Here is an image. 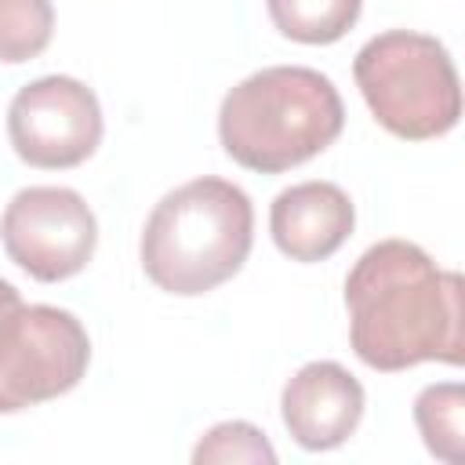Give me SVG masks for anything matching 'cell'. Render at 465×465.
<instances>
[{"label": "cell", "mask_w": 465, "mask_h": 465, "mask_svg": "<svg viewBox=\"0 0 465 465\" xmlns=\"http://www.w3.org/2000/svg\"><path fill=\"white\" fill-rule=\"evenodd\" d=\"M349 345L371 371L461 367V276L411 240L371 243L345 276Z\"/></svg>", "instance_id": "cell-1"}, {"label": "cell", "mask_w": 465, "mask_h": 465, "mask_svg": "<svg viewBox=\"0 0 465 465\" xmlns=\"http://www.w3.org/2000/svg\"><path fill=\"white\" fill-rule=\"evenodd\" d=\"M345 127L334 80L309 65H269L225 91L218 142L229 160L258 174H283L320 156Z\"/></svg>", "instance_id": "cell-2"}, {"label": "cell", "mask_w": 465, "mask_h": 465, "mask_svg": "<svg viewBox=\"0 0 465 465\" xmlns=\"http://www.w3.org/2000/svg\"><path fill=\"white\" fill-rule=\"evenodd\" d=\"M254 243L251 196L225 178H193L153 207L138 258L145 276L178 298H196L232 280Z\"/></svg>", "instance_id": "cell-3"}, {"label": "cell", "mask_w": 465, "mask_h": 465, "mask_svg": "<svg viewBox=\"0 0 465 465\" xmlns=\"http://www.w3.org/2000/svg\"><path fill=\"white\" fill-rule=\"evenodd\" d=\"M371 116L403 142L443 138L461 116V84L450 51L414 29H385L352 58Z\"/></svg>", "instance_id": "cell-4"}, {"label": "cell", "mask_w": 465, "mask_h": 465, "mask_svg": "<svg viewBox=\"0 0 465 465\" xmlns=\"http://www.w3.org/2000/svg\"><path fill=\"white\" fill-rule=\"evenodd\" d=\"M91 363V338L76 312L25 305L0 312V414L73 392Z\"/></svg>", "instance_id": "cell-5"}, {"label": "cell", "mask_w": 465, "mask_h": 465, "mask_svg": "<svg viewBox=\"0 0 465 465\" xmlns=\"http://www.w3.org/2000/svg\"><path fill=\"white\" fill-rule=\"evenodd\" d=\"M7 258L40 283H62L87 269L98 247V218L76 189L29 185L11 196L0 218Z\"/></svg>", "instance_id": "cell-6"}, {"label": "cell", "mask_w": 465, "mask_h": 465, "mask_svg": "<svg viewBox=\"0 0 465 465\" xmlns=\"http://www.w3.org/2000/svg\"><path fill=\"white\" fill-rule=\"evenodd\" d=\"M98 94L76 76H40L18 87L7 105V138L18 160L40 171H65L94 156L102 142Z\"/></svg>", "instance_id": "cell-7"}, {"label": "cell", "mask_w": 465, "mask_h": 465, "mask_svg": "<svg viewBox=\"0 0 465 465\" xmlns=\"http://www.w3.org/2000/svg\"><path fill=\"white\" fill-rule=\"evenodd\" d=\"M363 407H367V392L360 378L334 360H312L298 367L280 392L283 425L291 440L305 450L341 447L360 429Z\"/></svg>", "instance_id": "cell-8"}, {"label": "cell", "mask_w": 465, "mask_h": 465, "mask_svg": "<svg viewBox=\"0 0 465 465\" xmlns=\"http://www.w3.org/2000/svg\"><path fill=\"white\" fill-rule=\"evenodd\" d=\"M356 225V207L349 193L334 182H298L283 193H276L269 207V232L280 254L291 262L312 265L327 262Z\"/></svg>", "instance_id": "cell-9"}, {"label": "cell", "mask_w": 465, "mask_h": 465, "mask_svg": "<svg viewBox=\"0 0 465 465\" xmlns=\"http://www.w3.org/2000/svg\"><path fill=\"white\" fill-rule=\"evenodd\" d=\"M414 425L432 458L465 461V389L461 381H432L414 400Z\"/></svg>", "instance_id": "cell-10"}, {"label": "cell", "mask_w": 465, "mask_h": 465, "mask_svg": "<svg viewBox=\"0 0 465 465\" xmlns=\"http://www.w3.org/2000/svg\"><path fill=\"white\" fill-rule=\"evenodd\" d=\"M280 36L294 44H338L360 18L363 0H265Z\"/></svg>", "instance_id": "cell-11"}, {"label": "cell", "mask_w": 465, "mask_h": 465, "mask_svg": "<svg viewBox=\"0 0 465 465\" xmlns=\"http://www.w3.org/2000/svg\"><path fill=\"white\" fill-rule=\"evenodd\" d=\"M54 33L51 0H0V62L22 65L47 51Z\"/></svg>", "instance_id": "cell-12"}, {"label": "cell", "mask_w": 465, "mask_h": 465, "mask_svg": "<svg viewBox=\"0 0 465 465\" xmlns=\"http://www.w3.org/2000/svg\"><path fill=\"white\" fill-rule=\"evenodd\" d=\"M193 461L203 465V461H265L272 465L276 461V450L272 443L265 440V432L251 421H218L211 425L200 443L193 447Z\"/></svg>", "instance_id": "cell-13"}, {"label": "cell", "mask_w": 465, "mask_h": 465, "mask_svg": "<svg viewBox=\"0 0 465 465\" xmlns=\"http://www.w3.org/2000/svg\"><path fill=\"white\" fill-rule=\"evenodd\" d=\"M22 302V294H18V287L15 283H7L4 276H0V312H7V309H15Z\"/></svg>", "instance_id": "cell-14"}]
</instances>
